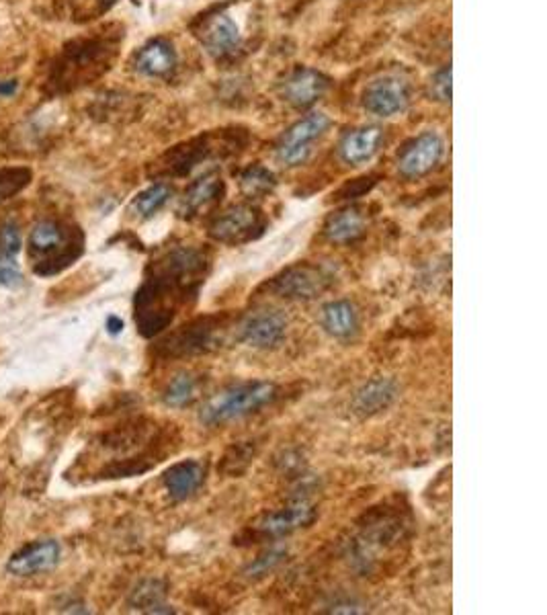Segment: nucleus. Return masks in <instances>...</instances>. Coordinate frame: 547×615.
I'll list each match as a JSON object with an SVG mask.
<instances>
[{
    "label": "nucleus",
    "mask_w": 547,
    "mask_h": 615,
    "mask_svg": "<svg viewBox=\"0 0 547 615\" xmlns=\"http://www.w3.org/2000/svg\"><path fill=\"white\" fill-rule=\"evenodd\" d=\"M209 259L193 246H177L152 261L134 298V318L142 337L164 333L175 316L197 298Z\"/></svg>",
    "instance_id": "nucleus-1"
},
{
    "label": "nucleus",
    "mask_w": 547,
    "mask_h": 615,
    "mask_svg": "<svg viewBox=\"0 0 547 615\" xmlns=\"http://www.w3.org/2000/svg\"><path fill=\"white\" fill-rule=\"evenodd\" d=\"M367 230V220L357 208H345L332 214L324 224V234L330 242L351 244L359 240Z\"/></svg>",
    "instance_id": "nucleus-23"
},
{
    "label": "nucleus",
    "mask_w": 547,
    "mask_h": 615,
    "mask_svg": "<svg viewBox=\"0 0 547 615\" xmlns=\"http://www.w3.org/2000/svg\"><path fill=\"white\" fill-rule=\"evenodd\" d=\"M285 556V550H269V552H265V554H261L255 562H252L246 570H244V574L248 579H261V577H265V574H269L279 562H281V558Z\"/></svg>",
    "instance_id": "nucleus-29"
},
{
    "label": "nucleus",
    "mask_w": 547,
    "mask_h": 615,
    "mask_svg": "<svg viewBox=\"0 0 547 615\" xmlns=\"http://www.w3.org/2000/svg\"><path fill=\"white\" fill-rule=\"evenodd\" d=\"M134 66L144 76L162 78L177 68V52L171 41L158 37L148 41V44L136 54Z\"/></svg>",
    "instance_id": "nucleus-21"
},
{
    "label": "nucleus",
    "mask_w": 547,
    "mask_h": 615,
    "mask_svg": "<svg viewBox=\"0 0 547 615\" xmlns=\"http://www.w3.org/2000/svg\"><path fill=\"white\" fill-rule=\"evenodd\" d=\"M382 140H384L382 128L377 126L357 128L347 136H343L339 144V156L345 164H349V167H361V164H367L377 154V150L382 146Z\"/></svg>",
    "instance_id": "nucleus-20"
},
{
    "label": "nucleus",
    "mask_w": 547,
    "mask_h": 615,
    "mask_svg": "<svg viewBox=\"0 0 547 615\" xmlns=\"http://www.w3.org/2000/svg\"><path fill=\"white\" fill-rule=\"evenodd\" d=\"M21 246L23 238L19 224L13 220L0 224V285L9 287V290L23 285V273L17 261Z\"/></svg>",
    "instance_id": "nucleus-17"
},
{
    "label": "nucleus",
    "mask_w": 547,
    "mask_h": 615,
    "mask_svg": "<svg viewBox=\"0 0 547 615\" xmlns=\"http://www.w3.org/2000/svg\"><path fill=\"white\" fill-rule=\"evenodd\" d=\"M33 181V171L27 167L0 169V203L17 197Z\"/></svg>",
    "instance_id": "nucleus-28"
},
{
    "label": "nucleus",
    "mask_w": 547,
    "mask_h": 615,
    "mask_svg": "<svg viewBox=\"0 0 547 615\" xmlns=\"http://www.w3.org/2000/svg\"><path fill=\"white\" fill-rule=\"evenodd\" d=\"M62 558V548L56 540H39L17 550L9 562L7 572L19 579L37 577L41 572H52Z\"/></svg>",
    "instance_id": "nucleus-12"
},
{
    "label": "nucleus",
    "mask_w": 547,
    "mask_h": 615,
    "mask_svg": "<svg viewBox=\"0 0 547 615\" xmlns=\"http://www.w3.org/2000/svg\"><path fill=\"white\" fill-rule=\"evenodd\" d=\"M226 326V316H201L183 324L179 331L168 335L158 343V355L162 357H193L218 347L222 343V333Z\"/></svg>",
    "instance_id": "nucleus-6"
},
{
    "label": "nucleus",
    "mask_w": 547,
    "mask_h": 615,
    "mask_svg": "<svg viewBox=\"0 0 547 615\" xmlns=\"http://www.w3.org/2000/svg\"><path fill=\"white\" fill-rule=\"evenodd\" d=\"M279 388L271 382H244L222 390L209 398L199 410V421L214 429L238 421L250 413H257L263 406L275 402Z\"/></svg>",
    "instance_id": "nucleus-4"
},
{
    "label": "nucleus",
    "mask_w": 547,
    "mask_h": 615,
    "mask_svg": "<svg viewBox=\"0 0 547 615\" xmlns=\"http://www.w3.org/2000/svg\"><path fill=\"white\" fill-rule=\"evenodd\" d=\"M265 230H267V220L263 212L255 208V205L240 203L220 214L212 222V226H209V236L222 244L238 246L261 238Z\"/></svg>",
    "instance_id": "nucleus-7"
},
{
    "label": "nucleus",
    "mask_w": 547,
    "mask_h": 615,
    "mask_svg": "<svg viewBox=\"0 0 547 615\" xmlns=\"http://www.w3.org/2000/svg\"><path fill=\"white\" fill-rule=\"evenodd\" d=\"M205 482V466L197 460L173 464L162 474V484L173 501H187Z\"/></svg>",
    "instance_id": "nucleus-19"
},
{
    "label": "nucleus",
    "mask_w": 547,
    "mask_h": 615,
    "mask_svg": "<svg viewBox=\"0 0 547 615\" xmlns=\"http://www.w3.org/2000/svg\"><path fill=\"white\" fill-rule=\"evenodd\" d=\"M27 253L37 277L60 275L84 255V232L64 220H39L29 234Z\"/></svg>",
    "instance_id": "nucleus-2"
},
{
    "label": "nucleus",
    "mask_w": 547,
    "mask_h": 615,
    "mask_svg": "<svg viewBox=\"0 0 547 615\" xmlns=\"http://www.w3.org/2000/svg\"><path fill=\"white\" fill-rule=\"evenodd\" d=\"M334 283V275L322 267L312 263H296L285 267L273 279L265 283L267 292L283 298V300H296V302H310L326 294Z\"/></svg>",
    "instance_id": "nucleus-5"
},
{
    "label": "nucleus",
    "mask_w": 547,
    "mask_h": 615,
    "mask_svg": "<svg viewBox=\"0 0 547 615\" xmlns=\"http://www.w3.org/2000/svg\"><path fill=\"white\" fill-rule=\"evenodd\" d=\"M287 335V318L279 310H259L238 326V339L252 349H275Z\"/></svg>",
    "instance_id": "nucleus-11"
},
{
    "label": "nucleus",
    "mask_w": 547,
    "mask_h": 615,
    "mask_svg": "<svg viewBox=\"0 0 547 615\" xmlns=\"http://www.w3.org/2000/svg\"><path fill=\"white\" fill-rule=\"evenodd\" d=\"M431 95L441 103L451 101V66H443L435 72L431 78Z\"/></svg>",
    "instance_id": "nucleus-30"
},
{
    "label": "nucleus",
    "mask_w": 547,
    "mask_h": 615,
    "mask_svg": "<svg viewBox=\"0 0 547 615\" xmlns=\"http://www.w3.org/2000/svg\"><path fill=\"white\" fill-rule=\"evenodd\" d=\"M373 185H375L373 177L355 179V181H351L349 185H345V187L339 191V197H336V199H357V197L365 195Z\"/></svg>",
    "instance_id": "nucleus-31"
},
{
    "label": "nucleus",
    "mask_w": 547,
    "mask_h": 615,
    "mask_svg": "<svg viewBox=\"0 0 547 615\" xmlns=\"http://www.w3.org/2000/svg\"><path fill=\"white\" fill-rule=\"evenodd\" d=\"M17 82L15 80H9V82H0V97H9L17 91Z\"/></svg>",
    "instance_id": "nucleus-33"
},
{
    "label": "nucleus",
    "mask_w": 547,
    "mask_h": 615,
    "mask_svg": "<svg viewBox=\"0 0 547 615\" xmlns=\"http://www.w3.org/2000/svg\"><path fill=\"white\" fill-rule=\"evenodd\" d=\"M105 328H107V333H109L111 337H117V335H121V333H123L125 322H123L119 316L111 314V316L107 318V322H105Z\"/></svg>",
    "instance_id": "nucleus-32"
},
{
    "label": "nucleus",
    "mask_w": 547,
    "mask_h": 615,
    "mask_svg": "<svg viewBox=\"0 0 547 615\" xmlns=\"http://www.w3.org/2000/svg\"><path fill=\"white\" fill-rule=\"evenodd\" d=\"M445 154V142L437 132H425L404 146L398 158V171L406 179L429 175Z\"/></svg>",
    "instance_id": "nucleus-10"
},
{
    "label": "nucleus",
    "mask_w": 547,
    "mask_h": 615,
    "mask_svg": "<svg viewBox=\"0 0 547 615\" xmlns=\"http://www.w3.org/2000/svg\"><path fill=\"white\" fill-rule=\"evenodd\" d=\"M226 193V185L222 181L220 175L212 173V175H205L201 179H197L187 191H185V197L181 201V216L191 220V218H197L201 216L203 212H207L209 208H214V205L218 201H222Z\"/></svg>",
    "instance_id": "nucleus-18"
},
{
    "label": "nucleus",
    "mask_w": 547,
    "mask_h": 615,
    "mask_svg": "<svg viewBox=\"0 0 547 615\" xmlns=\"http://www.w3.org/2000/svg\"><path fill=\"white\" fill-rule=\"evenodd\" d=\"M199 37L205 50L218 60L234 56L242 46V35L238 25L224 13L205 19Z\"/></svg>",
    "instance_id": "nucleus-15"
},
{
    "label": "nucleus",
    "mask_w": 547,
    "mask_h": 615,
    "mask_svg": "<svg viewBox=\"0 0 547 615\" xmlns=\"http://www.w3.org/2000/svg\"><path fill=\"white\" fill-rule=\"evenodd\" d=\"M316 517H318V511L314 505L306 501H298L275 513H267L265 517L257 521L255 529L263 538L279 540V538L291 536V533H296L300 529L310 527L316 521Z\"/></svg>",
    "instance_id": "nucleus-13"
},
{
    "label": "nucleus",
    "mask_w": 547,
    "mask_h": 615,
    "mask_svg": "<svg viewBox=\"0 0 547 615\" xmlns=\"http://www.w3.org/2000/svg\"><path fill=\"white\" fill-rule=\"evenodd\" d=\"M171 197H173L171 185L154 183L134 197V201L130 205V212L140 220H148V218L156 216L164 208V205L171 201Z\"/></svg>",
    "instance_id": "nucleus-24"
},
{
    "label": "nucleus",
    "mask_w": 547,
    "mask_h": 615,
    "mask_svg": "<svg viewBox=\"0 0 547 615\" xmlns=\"http://www.w3.org/2000/svg\"><path fill=\"white\" fill-rule=\"evenodd\" d=\"M277 185L273 171H269L263 164H252L240 175V189L248 197H263L271 193Z\"/></svg>",
    "instance_id": "nucleus-27"
},
{
    "label": "nucleus",
    "mask_w": 547,
    "mask_h": 615,
    "mask_svg": "<svg viewBox=\"0 0 547 615\" xmlns=\"http://www.w3.org/2000/svg\"><path fill=\"white\" fill-rule=\"evenodd\" d=\"M398 398V386L390 378H373L363 384L353 396V413L361 419L382 415Z\"/></svg>",
    "instance_id": "nucleus-16"
},
{
    "label": "nucleus",
    "mask_w": 547,
    "mask_h": 615,
    "mask_svg": "<svg viewBox=\"0 0 547 615\" xmlns=\"http://www.w3.org/2000/svg\"><path fill=\"white\" fill-rule=\"evenodd\" d=\"M330 87V80L312 68H298L293 70L281 85V95L285 101L298 109L312 107Z\"/></svg>",
    "instance_id": "nucleus-14"
},
{
    "label": "nucleus",
    "mask_w": 547,
    "mask_h": 615,
    "mask_svg": "<svg viewBox=\"0 0 547 615\" xmlns=\"http://www.w3.org/2000/svg\"><path fill=\"white\" fill-rule=\"evenodd\" d=\"M328 128L330 117L320 111L293 123L277 146V160L285 167H300L310 158L312 146L328 132Z\"/></svg>",
    "instance_id": "nucleus-8"
},
{
    "label": "nucleus",
    "mask_w": 547,
    "mask_h": 615,
    "mask_svg": "<svg viewBox=\"0 0 547 615\" xmlns=\"http://www.w3.org/2000/svg\"><path fill=\"white\" fill-rule=\"evenodd\" d=\"M197 392H199V380L193 374L183 372L175 376L171 384L166 386L162 400L166 406H171V408H183V406H189L197 398Z\"/></svg>",
    "instance_id": "nucleus-26"
},
{
    "label": "nucleus",
    "mask_w": 547,
    "mask_h": 615,
    "mask_svg": "<svg viewBox=\"0 0 547 615\" xmlns=\"http://www.w3.org/2000/svg\"><path fill=\"white\" fill-rule=\"evenodd\" d=\"M320 322L330 337L349 341L359 331V312L349 300H334L322 308Z\"/></svg>",
    "instance_id": "nucleus-22"
},
{
    "label": "nucleus",
    "mask_w": 547,
    "mask_h": 615,
    "mask_svg": "<svg viewBox=\"0 0 547 615\" xmlns=\"http://www.w3.org/2000/svg\"><path fill=\"white\" fill-rule=\"evenodd\" d=\"M115 3H117V0H99V7H101L103 11H107V9H111Z\"/></svg>",
    "instance_id": "nucleus-34"
},
{
    "label": "nucleus",
    "mask_w": 547,
    "mask_h": 615,
    "mask_svg": "<svg viewBox=\"0 0 547 615\" xmlns=\"http://www.w3.org/2000/svg\"><path fill=\"white\" fill-rule=\"evenodd\" d=\"M410 85L400 74L375 78L363 93V107L377 117H394L408 107Z\"/></svg>",
    "instance_id": "nucleus-9"
},
{
    "label": "nucleus",
    "mask_w": 547,
    "mask_h": 615,
    "mask_svg": "<svg viewBox=\"0 0 547 615\" xmlns=\"http://www.w3.org/2000/svg\"><path fill=\"white\" fill-rule=\"evenodd\" d=\"M164 587L160 581H144L140 583L134 593H132V607L140 609V611H148V613H173V609L164 603Z\"/></svg>",
    "instance_id": "nucleus-25"
},
{
    "label": "nucleus",
    "mask_w": 547,
    "mask_h": 615,
    "mask_svg": "<svg viewBox=\"0 0 547 615\" xmlns=\"http://www.w3.org/2000/svg\"><path fill=\"white\" fill-rule=\"evenodd\" d=\"M111 54L113 46L107 39L87 37L70 41L52 68V74L48 78L50 87L64 93L80 85H87L89 80H93L107 68Z\"/></svg>",
    "instance_id": "nucleus-3"
}]
</instances>
